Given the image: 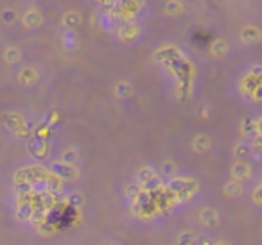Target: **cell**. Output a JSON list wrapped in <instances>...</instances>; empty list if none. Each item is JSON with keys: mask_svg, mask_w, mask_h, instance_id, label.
I'll return each instance as SVG.
<instances>
[{"mask_svg": "<svg viewBox=\"0 0 262 245\" xmlns=\"http://www.w3.org/2000/svg\"><path fill=\"white\" fill-rule=\"evenodd\" d=\"M158 183V176L151 166H144L139 172V184L144 188V190H153Z\"/></svg>", "mask_w": 262, "mask_h": 245, "instance_id": "6da1fadb", "label": "cell"}, {"mask_svg": "<svg viewBox=\"0 0 262 245\" xmlns=\"http://www.w3.org/2000/svg\"><path fill=\"white\" fill-rule=\"evenodd\" d=\"M52 174L56 177H63V179H77V170L72 165H67V163H54L51 166Z\"/></svg>", "mask_w": 262, "mask_h": 245, "instance_id": "7a4b0ae2", "label": "cell"}, {"mask_svg": "<svg viewBox=\"0 0 262 245\" xmlns=\"http://www.w3.org/2000/svg\"><path fill=\"white\" fill-rule=\"evenodd\" d=\"M232 176L235 177L237 181H246V179H250V176H251L250 165H248V163H244V161L235 163V165L232 166Z\"/></svg>", "mask_w": 262, "mask_h": 245, "instance_id": "3957f363", "label": "cell"}, {"mask_svg": "<svg viewBox=\"0 0 262 245\" xmlns=\"http://www.w3.org/2000/svg\"><path fill=\"white\" fill-rule=\"evenodd\" d=\"M241 131L246 138H257L258 136V120L255 118H244Z\"/></svg>", "mask_w": 262, "mask_h": 245, "instance_id": "277c9868", "label": "cell"}, {"mask_svg": "<svg viewBox=\"0 0 262 245\" xmlns=\"http://www.w3.org/2000/svg\"><path fill=\"white\" fill-rule=\"evenodd\" d=\"M189 184H194V183L187 179H174L171 183V190L174 191V193L183 195V193H187V191H192V190H189Z\"/></svg>", "mask_w": 262, "mask_h": 245, "instance_id": "5b68a950", "label": "cell"}, {"mask_svg": "<svg viewBox=\"0 0 262 245\" xmlns=\"http://www.w3.org/2000/svg\"><path fill=\"white\" fill-rule=\"evenodd\" d=\"M200 216H201V222H203L205 226H208V227H214L215 224H217V213H215L214 209H210V208L203 209Z\"/></svg>", "mask_w": 262, "mask_h": 245, "instance_id": "8992f818", "label": "cell"}, {"mask_svg": "<svg viewBox=\"0 0 262 245\" xmlns=\"http://www.w3.org/2000/svg\"><path fill=\"white\" fill-rule=\"evenodd\" d=\"M241 36H243V41H246V43H255V41L260 40V31L253 29V27H246Z\"/></svg>", "mask_w": 262, "mask_h": 245, "instance_id": "52a82bcc", "label": "cell"}, {"mask_svg": "<svg viewBox=\"0 0 262 245\" xmlns=\"http://www.w3.org/2000/svg\"><path fill=\"white\" fill-rule=\"evenodd\" d=\"M251 151H253V147H251L250 143H246V141H241V143H237L235 147V156L239 159H246L251 156Z\"/></svg>", "mask_w": 262, "mask_h": 245, "instance_id": "ba28073f", "label": "cell"}, {"mask_svg": "<svg viewBox=\"0 0 262 245\" xmlns=\"http://www.w3.org/2000/svg\"><path fill=\"white\" fill-rule=\"evenodd\" d=\"M29 149H31V152H33V156H36V158H43L45 151H47L43 140H33L29 145Z\"/></svg>", "mask_w": 262, "mask_h": 245, "instance_id": "9c48e42d", "label": "cell"}, {"mask_svg": "<svg viewBox=\"0 0 262 245\" xmlns=\"http://www.w3.org/2000/svg\"><path fill=\"white\" fill-rule=\"evenodd\" d=\"M225 193L230 195V197H241L243 195V186L239 183H226Z\"/></svg>", "mask_w": 262, "mask_h": 245, "instance_id": "30bf717a", "label": "cell"}, {"mask_svg": "<svg viewBox=\"0 0 262 245\" xmlns=\"http://www.w3.org/2000/svg\"><path fill=\"white\" fill-rule=\"evenodd\" d=\"M41 23V16L36 11H29L26 15V26L27 27H38Z\"/></svg>", "mask_w": 262, "mask_h": 245, "instance_id": "8fae6325", "label": "cell"}, {"mask_svg": "<svg viewBox=\"0 0 262 245\" xmlns=\"http://www.w3.org/2000/svg\"><path fill=\"white\" fill-rule=\"evenodd\" d=\"M20 220H27V218H33V206L31 204H20L18 206V211H16Z\"/></svg>", "mask_w": 262, "mask_h": 245, "instance_id": "7c38bea8", "label": "cell"}, {"mask_svg": "<svg viewBox=\"0 0 262 245\" xmlns=\"http://www.w3.org/2000/svg\"><path fill=\"white\" fill-rule=\"evenodd\" d=\"M208 147H210V140H208V136H198L196 140H194V149H196L198 152L207 151Z\"/></svg>", "mask_w": 262, "mask_h": 245, "instance_id": "4fadbf2b", "label": "cell"}, {"mask_svg": "<svg viewBox=\"0 0 262 245\" xmlns=\"http://www.w3.org/2000/svg\"><path fill=\"white\" fill-rule=\"evenodd\" d=\"M61 161L67 163V165H74V163L77 161V152L74 151V149L65 151V152H63V156H61Z\"/></svg>", "mask_w": 262, "mask_h": 245, "instance_id": "5bb4252c", "label": "cell"}, {"mask_svg": "<svg viewBox=\"0 0 262 245\" xmlns=\"http://www.w3.org/2000/svg\"><path fill=\"white\" fill-rule=\"evenodd\" d=\"M115 91H117V95L119 97H127V95L131 93V86L127 83H120V84H117V88H115Z\"/></svg>", "mask_w": 262, "mask_h": 245, "instance_id": "9a60e30c", "label": "cell"}, {"mask_svg": "<svg viewBox=\"0 0 262 245\" xmlns=\"http://www.w3.org/2000/svg\"><path fill=\"white\" fill-rule=\"evenodd\" d=\"M226 51H228V47H226V43H225V41H221V40L215 41L214 47H212V52H214L215 56H223Z\"/></svg>", "mask_w": 262, "mask_h": 245, "instance_id": "2e32d148", "label": "cell"}, {"mask_svg": "<svg viewBox=\"0 0 262 245\" xmlns=\"http://www.w3.org/2000/svg\"><path fill=\"white\" fill-rule=\"evenodd\" d=\"M18 59H20V52L16 51V48H8V52H6V61L16 63Z\"/></svg>", "mask_w": 262, "mask_h": 245, "instance_id": "e0dca14e", "label": "cell"}, {"mask_svg": "<svg viewBox=\"0 0 262 245\" xmlns=\"http://www.w3.org/2000/svg\"><path fill=\"white\" fill-rule=\"evenodd\" d=\"M160 172H162V176H165V177H171L172 174H174V165L172 163H164L162 165V168H160Z\"/></svg>", "mask_w": 262, "mask_h": 245, "instance_id": "ac0fdd59", "label": "cell"}, {"mask_svg": "<svg viewBox=\"0 0 262 245\" xmlns=\"http://www.w3.org/2000/svg\"><path fill=\"white\" fill-rule=\"evenodd\" d=\"M165 8H167L169 15H178V13H182V4H178V2H169Z\"/></svg>", "mask_w": 262, "mask_h": 245, "instance_id": "d6986e66", "label": "cell"}, {"mask_svg": "<svg viewBox=\"0 0 262 245\" xmlns=\"http://www.w3.org/2000/svg\"><path fill=\"white\" fill-rule=\"evenodd\" d=\"M65 22H67V26H76V23L79 22V16H77L76 13H74V15H67Z\"/></svg>", "mask_w": 262, "mask_h": 245, "instance_id": "ffe728a7", "label": "cell"}, {"mask_svg": "<svg viewBox=\"0 0 262 245\" xmlns=\"http://www.w3.org/2000/svg\"><path fill=\"white\" fill-rule=\"evenodd\" d=\"M253 199L258 202V204H262V186H258L257 190H255V193H253Z\"/></svg>", "mask_w": 262, "mask_h": 245, "instance_id": "44dd1931", "label": "cell"}, {"mask_svg": "<svg viewBox=\"0 0 262 245\" xmlns=\"http://www.w3.org/2000/svg\"><path fill=\"white\" fill-rule=\"evenodd\" d=\"M258 136H262V118H258Z\"/></svg>", "mask_w": 262, "mask_h": 245, "instance_id": "7402d4cb", "label": "cell"}, {"mask_svg": "<svg viewBox=\"0 0 262 245\" xmlns=\"http://www.w3.org/2000/svg\"><path fill=\"white\" fill-rule=\"evenodd\" d=\"M214 245H228V243H225V241H219V243H214Z\"/></svg>", "mask_w": 262, "mask_h": 245, "instance_id": "603a6c76", "label": "cell"}]
</instances>
